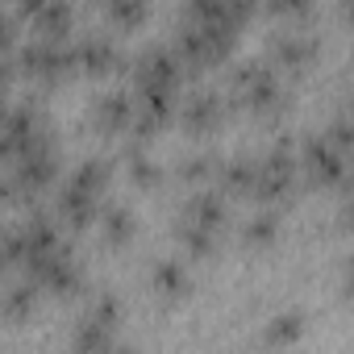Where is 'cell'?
<instances>
[{"mask_svg": "<svg viewBox=\"0 0 354 354\" xmlns=\"http://www.w3.org/2000/svg\"><path fill=\"white\" fill-rule=\"evenodd\" d=\"M109 162H100V158H88V162H80L75 171H71V184H80V188H88V192H104L109 188Z\"/></svg>", "mask_w": 354, "mask_h": 354, "instance_id": "obj_22", "label": "cell"}, {"mask_svg": "<svg viewBox=\"0 0 354 354\" xmlns=\"http://www.w3.org/2000/svg\"><path fill=\"white\" fill-rule=\"evenodd\" d=\"M154 292H158L167 304L184 300V296L192 292V275H188V267H184L180 259H158V263H154Z\"/></svg>", "mask_w": 354, "mask_h": 354, "instance_id": "obj_12", "label": "cell"}, {"mask_svg": "<svg viewBox=\"0 0 354 354\" xmlns=\"http://www.w3.org/2000/svg\"><path fill=\"white\" fill-rule=\"evenodd\" d=\"M300 158H304V171H308V180H313V184H342V180H346V154L333 146L329 133H313V138H304Z\"/></svg>", "mask_w": 354, "mask_h": 354, "instance_id": "obj_5", "label": "cell"}, {"mask_svg": "<svg viewBox=\"0 0 354 354\" xmlns=\"http://www.w3.org/2000/svg\"><path fill=\"white\" fill-rule=\"evenodd\" d=\"M300 333H304V317L300 313H279L275 321H267L263 342L267 346H292V342H300Z\"/></svg>", "mask_w": 354, "mask_h": 354, "instance_id": "obj_19", "label": "cell"}, {"mask_svg": "<svg viewBox=\"0 0 354 354\" xmlns=\"http://www.w3.org/2000/svg\"><path fill=\"white\" fill-rule=\"evenodd\" d=\"M75 55H80V71H88V75H104V71H113V67L121 63L117 42H113V38H100V34H88V38L75 46Z\"/></svg>", "mask_w": 354, "mask_h": 354, "instance_id": "obj_11", "label": "cell"}, {"mask_svg": "<svg viewBox=\"0 0 354 354\" xmlns=\"http://www.w3.org/2000/svg\"><path fill=\"white\" fill-rule=\"evenodd\" d=\"M84 325H96V329H113V333H117V325H121V304H117V296L104 292L100 300H92V308L84 313Z\"/></svg>", "mask_w": 354, "mask_h": 354, "instance_id": "obj_21", "label": "cell"}, {"mask_svg": "<svg viewBox=\"0 0 354 354\" xmlns=\"http://www.w3.org/2000/svg\"><path fill=\"white\" fill-rule=\"evenodd\" d=\"M184 221L205 225V230H221V221H225V201H221L217 192H196V196L184 205Z\"/></svg>", "mask_w": 354, "mask_h": 354, "instance_id": "obj_15", "label": "cell"}, {"mask_svg": "<svg viewBox=\"0 0 354 354\" xmlns=\"http://www.w3.org/2000/svg\"><path fill=\"white\" fill-rule=\"evenodd\" d=\"M234 88H238L234 104H242V109H250V113H259V117H279V113L288 109L283 88L275 84V75H271L267 63H259V59H246V63L234 67Z\"/></svg>", "mask_w": 354, "mask_h": 354, "instance_id": "obj_1", "label": "cell"}, {"mask_svg": "<svg viewBox=\"0 0 354 354\" xmlns=\"http://www.w3.org/2000/svg\"><path fill=\"white\" fill-rule=\"evenodd\" d=\"M30 21H34V30L42 38H67V30H71V5H67V0H46Z\"/></svg>", "mask_w": 354, "mask_h": 354, "instance_id": "obj_16", "label": "cell"}, {"mask_svg": "<svg viewBox=\"0 0 354 354\" xmlns=\"http://www.w3.org/2000/svg\"><path fill=\"white\" fill-rule=\"evenodd\" d=\"M221 117H225V100L217 96V92H196V96H188V104H184V125L192 129V133H209V129H217L221 125Z\"/></svg>", "mask_w": 354, "mask_h": 354, "instance_id": "obj_9", "label": "cell"}, {"mask_svg": "<svg viewBox=\"0 0 354 354\" xmlns=\"http://www.w3.org/2000/svg\"><path fill=\"white\" fill-rule=\"evenodd\" d=\"M238 30L230 26H213V21H188L180 30V55L192 63H221L234 50Z\"/></svg>", "mask_w": 354, "mask_h": 354, "instance_id": "obj_2", "label": "cell"}, {"mask_svg": "<svg viewBox=\"0 0 354 354\" xmlns=\"http://www.w3.org/2000/svg\"><path fill=\"white\" fill-rule=\"evenodd\" d=\"M46 129H50V125H46V113H42V109H34V104H13L9 117H5V146H0V154L13 158L26 142H34V138L46 133Z\"/></svg>", "mask_w": 354, "mask_h": 354, "instance_id": "obj_7", "label": "cell"}, {"mask_svg": "<svg viewBox=\"0 0 354 354\" xmlns=\"http://www.w3.org/2000/svg\"><path fill=\"white\" fill-rule=\"evenodd\" d=\"M133 109H138V100H133L129 92H104V96L92 104V129H100V133L129 129V125H133Z\"/></svg>", "mask_w": 354, "mask_h": 354, "instance_id": "obj_8", "label": "cell"}, {"mask_svg": "<svg viewBox=\"0 0 354 354\" xmlns=\"http://www.w3.org/2000/svg\"><path fill=\"white\" fill-rule=\"evenodd\" d=\"M325 133L333 138V146H337L346 158H354V117H333Z\"/></svg>", "mask_w": 354, "mask_h": 354, "instance_id": "obj_27", "label": "cell"}, {"mask_svg": "<svg viewBox=\"0 0 354 354\" xmlns=\"http://www.w3.org/2000/svg\"><path fill=\"white\" fill-rule=\"evenodd\" d=\"M129 175H133V184L138 188H158V180H162V171H158V162L146 154V150H129Z\"/></svg>", "mask_w": 354, "mask_h": 354, "instance_id": "obj_23", "label": "cell"}, {"mask_svg": "<svg viewBox=\"0 0 354 354\" xmlns=\"http://www.w3.org/2000/svg\"><path fill=\"white\" fill-rule=\"evenodd\" d=\"M59 213H63V221H71L75 230H84V225L96 221V213H100V196L67 180V188L59 192Z\"/></svg>", "mask_w": 354, "mask_h": 354, "instance_id": "obj_10", "label": "cell"}, {"mask_svg": "<svg viewBox=\"0 0 354 354\" xmlns=\"http://www.w3.org/2000/svg\"><path fill=\"white\" fill-rule=\"evenodd\" d=\"M350 184H354V175H350Z\"/></svg>", "mask_w": 354, "mask_h": 354, "instance_id": "obj_30", "label": "cell"}, {"mask_svg": "<svg viewBox=\"0 0 354 354\" xmlns=\"http://www.w3.org/2000/svg\"><path fill=\"white\" fill-rule=\"evenodd\" d=\"M346 292L354 296V254H350V267H346Z\"/></svg>", "mask_w": 354, "mask_h": 354, "instance_id": "obj_28", "label": "cell"}, {"mask_svg": "<svg viewBox=\"0 0 354 354\" xmlns=\"http://www.w3.org/2000/svg\"><path fill=\"white\" fill-rule=\"evenodd\" d=\"M296 188V158H292V142L279 138L275 150H267V158H259V180H254V196L263 201H279Z\"/></svg>", "mask_w": 354, "mask_h": 354, "instance_id": "obj_4", "label": "cell"}, {"mask_svg": "<svg viewBox=\"0 0 354 354\" xmlns=\"http://www.w3.org/2000/svg\"><path fill=\"white\" fill-rule=\"evenodd\" d=\"M21 67L30 80H63L67 71L80 67V55L63 38H38L21 50Z\"/></svg>", "mask_w": 354, "mask_h": 354, "instance_id": "obj_3", "label": "cell"}, {"mask_svg": "<svg viewBox=\"0 0 354 354\" xmlns=\"http://www.w3.org/2000/svg\"><path fill=\"white\" fill-rule=\"evenodd\" d=\"M213 171H221V162H217L213 154H188V158L180 162V180L196 184V180H209Z\"/></svg>", "mask_w": 354, "mask_h": 354, "instance_id": "obj_26", "label": "cell"}, {"mask_svg": "<svg viewBox=\"0 0 354 354\" xmlns=\"http://www.w3.org/2000/svg\"><path fill=\"white\" fill-rule=\"evenodd\" d=\"M271 55L283 63V67H308L313 63V55H317V38L304 30H292V34H279L275 42H271Z\"/></svg>", "mask_w": 354, "mask_h": 354, "instance_id": "obj_13", "label": "cell"}, {"mask_svg": "<svg viewBox=\"0 0 354 354\" xmlns=\"http://www.w3.org/2000/svg\"><path fill=\"white\" fill-rule=\"evenodd\" d=\"M100 230H104V242H109V246H125V242L133 238L138 221H133V213H129V209L113 205V209H104V217H100Z\"/></svg>", "mask_w": 354, "mask_h": 354, "instance_id": "obj_18", "label": "cell"}, {"mask_svg": "<svg viewBox=\"0 0 354 354\" xmlns=\"http://www.w3.org/2000/svg\"><path fill=\"white\" fill-rule=\"evenodd\" d=\"M180 242H184V250H188L192 259H213V254H217V230H205V225L184 221V225H180Z\"/></svg>", "mask_w": 354, "mask_h": 354, "instance_id": "obj_20", "label": "cell"}, {"mask_svg": "<svg viewBox=\"0 0 354 354\" xmlns=\"http://www.w3.org/2000/svg\"><path fill=\"white\" fill-rule=\"evenodd\" d=\"M342 217H346V225H350V230H354V196H350V201H346V213H342Z\"/></svg>", "mask_w": 354, "mask_h": 354, "instance_id": "obj_29", "label": "cell"}, {"mask_svg": "<svg viewBox=\"0 0 354 354\" xmlns=\"http://www.w3.org/2000/svg\"><path fill=\"white\" fill-rule=\"evenodd\" d=\"M254 180H259V158H234L221 167V188L225 192H254Z\"/></svg>", "mask_w": 354, "mask_h": 354, "instance_id": "obj_17", "label": "cell"}, {"mask_svg": "<svg viewBox=\"0 0 354 354\" xmlns=\"http://www.w3.org/2000/svg\"><path fill=\"white\" fill-rule=\"evenodd\" d=\"M109 17L121 30H133V26L146 21V0H109Z\"/></svg>", "mask_w": 354, "mask_h": 354, "instance_id": "obj_25", "label": "cell"}, {"mask_svg": "<svg viewBox=\"0 0 354 354\" xmlns=\"http://www.w3.org/2000/svg\"><path fill=\"white\" fill-rule=\"evenodd\" d=\"M38 292H42V288H38V283H34L30 275H26L21 283H13V288L5 292V304H0V313H5V321H9V325H21V321H26V317L34 313V304H38Z\"/></svg>", "mask_w": 354, "mask_h": 354, "instance_id": "obj_14", "label": "cell"}, {"mask_svg": "<svg viewBox=\"0 0 354 354\" xmlns=\"http://www.w3.org/2000/svg\"><path fill=\"white\" fill-rule=\"evenodd\" d=\"M275 234H279V217L267 209V213H254L250 221H246V230H242V238L250 242V246H267V242H275Z\"/></svg>", "mask_w": 354, "mask_h": 354, "instance_id": "obj_24", "label": "cell"}, {"mask_svg": "<svg viewBox=\"0 0 354 354\" xmlns=\"http://www.w3.org/2000/svg\"><path fill=\"white\" fill-rule=\"evenodd\" d=\"M180 50H167V46H146L133 63V84L138 88H175L180 84Z\"/></svg>", "mask_w": 354, "mask_h": 354, "instance_id": "obj_6", "label": "cell"}]
</instances>
